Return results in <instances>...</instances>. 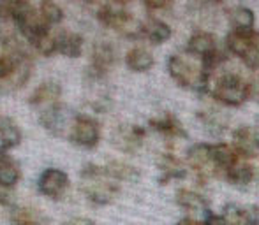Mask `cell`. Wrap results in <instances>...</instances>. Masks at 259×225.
<instances>
[{
  "instance_id": "cell-9",
  "label": "cell",
  "mask_w": 259,
  "mask_h": 225,
  "mask_svg": "<svg viewBox=\"0 0 259 225\" xmlns=\"http://www.w3.org/2000/svg\"><path fill=\"white\" fill-rule=\"evenodd\" d=\"M69 188V176L62 169H45L39 176V192L48 199H60Z\"/></svg>"
},
{
  "instance_id": "cell-12",
  "label": "cell",
  "mask_w": 259,
  "mask_h": 225,
  "mask_svg": "<svg viewBox=\"0 0 259 225\" xmlns=\"http://www.w3.org/2000/svg\"><path fill=\"white\" fill-rule=\"evenodd\" d=\"M233 146L243 158H250L259 151V136L250 127H240L233 132Z\"/></svg>"
},
{
  "instance_id": "cell-15",
  "label": "cell",
  "mask_w": 259,
  "mask_h": 225,
  "mask_svg": "<svg viewBox=\"0 0 259 225\" xmlns=\"http://www.w3.org/2000/svg\"><path fill=\"white\" fill-rule=\"evenodd\" d=\"M217 39H215L213 34L210 32H196L192 34V37L189 39L187 42V53L189 55L199 57L201 60L211 57L213 53H217Z\"/></svg>"
},
{
  "instance_id": "cell-25",
  "label": "cell",
  "mask_w": 259,
  "mask_h": 225,
  "mask_svg": "<svg viewBox=\"0 0 259 225\" xmlns=\"http://www.w3.org/2000/svg\"><path fill=\"white\" fill-rule=\"evenodd\" d=\"M125 64L131 71L145 72V71H148V69L154 67V57H152V53L147 51L145 48H133L127 51Z\"/></svg>"
},
{
  "instance_id": "cell-4",
  "label": "cell",
  "mask_w": 259,
  "mask_h": 225,
  "mask_svg": "<svg viewBox=\"0 0 259 225\" xmlns=\"http://www.w3.org/2000/svg\"><path fill=\"white\" fill-rule=\"evenodd\" d=\"M211 95L221 104L238 107L252 95V88H250V83L245 81L242 76L235 74V72H228V74H222L221 78H217L213 88H211Z\"/></svg>"
},
{
  "instance_id": "cell-33",
  "label": "cell",
  "mask_w": 259,
  "mask_h": 225,
  "mask_svg": "<svg viewBox=\"0 0 259 225\" xmlns=\"http://www.w3.org/2000/svg\"><path fill=\"white\" fill-rule=\"evenodd\" d=\"M171 0H143V4L148 9H164L169 6Z\"/></svg>"
},
{
  "instance_id": "cell-10",
  "label": "cell",
  "mask_w": 259,
  "mask_h": 225,
  "mask_svg": "<svg viewBox=\"0 0 259 225\" xmlns=\"http://www.w3.org/2000/svg\"><path fill=\"white\" fill-rule=\"evenodd\" d=\"M115 49L108 42H97L92 48L90 55V65H89V76L94 79H101L108 74L111 65L115 64Z\"/></svg>"
},
{
  "instance_id": "cell-18",
  "label": "cell",
  "mask_w": 259,
  "mask_h": 225,
  "mask_svg": "<svg viewBox=\"0 0 259 225\" xmlns=\"http://www.w3.org/2000/svg\"><path fill=\"white\" fill-rule=\"evenodd\" d=\"M159 169H160V178L159 181L162 185L169 183L171 180H182L187 176V169L182 164L180 158H177L173 153H164L159 158Z\"/></svg>"
},
{
  "instance_id": "cell-37",
  "label": "cell",
  "mask_w": 259,
  "mask_h": 225,
  "mask_svg": "<svg viewBox=\"0 0 259 225\" xmlns=\"http://www.w3.org/2000/svg\"><path fill=\"white\" fill-rule=\"evenodd\" d=\"M250 88H252V95H257V99H259V74H257L256 81L250 83Z\"/></svg>"
},
{
  "instance_id": "cell-21",
  "label": "cell",
  "mask_w": 259,
  "mask_h": 225,
  "mask_svg": "<svg viewBox=\"0 0 259 225\" xmlns=\"http://www.w3.org/2000/svg\"><path fill=\"white\" fill-rule=\"evenodd\" d=\"M140 34L141 37L148 39L154 44H160V42L167 41L171 37V28L164 21L157 20V18H148L145 23H141Z\"/></svg>"
},
{
  "instance_id": "cell-38",
  "label": "cell",
  "mask_w": 259,
  "mask_h": 225,
  "mask_svg": "<svg viewBox=\"0 0 259 225\" xmlns=\"http://www.w3.org/2000/svg\"><path fill=\"white\" fill-rule=\"evenodd\" d=\"M198 4H201V6H213V4H221L222 0H196Z\"/></svg>"
},
{
  "instance_id": "cell-13",
  "label": "cell",
  "mask_w": 259,
  "mask_h": 225,
  "mask_svg": "<svg viewBox=\"0 0 259 225\" xmlns=\"http://www.w3.org/2000/svg\"><path fill=\"white\" fill-rule=\"evenodd\" d=\"M222 216L229 225H259L257 206L228 204L222 211Z\"/></svg>"
},
{
  "instance_id": "cell-7",
  "label": "cell",
  "mask_w": 259,
  "mask_h": 225,
  "mask_svg": "<svg viewBox=\"0 0 259 225\" xmlns=\"http://www.w3.org/2000/svg\"><path fill=\"white\" fill-rule=\"evenodd\" d=\"M187 164L196 173L199 181H206L211 176H222L221 169L215 162L211 144H194L187 153Z\"/></svg>"
},
{
  "instance_id": "cell-30",
  "label": "cell",
  "mask_w": 259,
  "mask_h": 225,
  "mask_svg": "<svg viewBox=\"0 0 259 225\" xmlns=\"http://www.w3.org/2000/svg\"><path fill=\"white\" fill-rule=\"evenodd\" d=\"M42 18L48 21L50 25H57L64 20V11L58 6L55 0H41V6H39Z\"/></svg>"
},
{
  "instance_id": "cell-6",
  "label": "cell",
  "mask_w": 259,
  "mask_h": 225,
  "mask_svg": "<svg viewBox=\"0 0 259 225\" xmlns=\"http://www.w3.org/2000/svg\"><path fill=\"white\" fill-rule=\"evenodd\" d=\"M78 112H74L71 107H67L65 104H52L46 106L42 112L39 115V122L41 125L48 130L50 134L57 137H69V132L72 129V123Z\"/></svg>"
},
{
  "instance_id": "cell-19",
  "label": "cell",
  "mask_w": 259,
  "mask_h": 225,
  "mask_svg": "<svg viewBox=\"0 0 259 225\" xmlns=\"http://www.w3.org/2000/svg\"><path fill=\"white\" fill-rule=\"evenodd\" d=\"M21 141V130L18 123L9 116H0V155L18 146Z\"/></svg>"
},
{
  "instance_id": "cell-23",
  "label": "cell",
  "mask_w": 259,
  "mask_h": 225,
  "mask_svg": "<svg viewBox=\"0 0 259 225\" xmlns=\"http://www.w3.org/2000/svg\"><path fill=\"white\" fill-rule=\"evenodd\" d=\"M21 171L9 155H0V188H11L20 181Z\"/></svg>"
},
{
  "instance_id": "cell-8",
  "label": "cell",
  "mask_w": 259,
  "mask_h": 225,
  "mask_svg": "<svg viewBox=\"0 0 259 225\" xmlns=\"http://www.w3.org/2000/svg\"><path fill=\"white\" fill-rule=\"evenodd\" d=\"M67 139L71 141V143H74L76 146L87 148V150L96 148L97 143H99V139H101L99 123H97L96 118H92V116L79 115L78 112Z\"/></svg>"
},
{
  "instance_id": "cell-20",
  "label": "cell",
  "mask_w": 259,
  "mask_h": 225,
  "mask_svg": "<svg viewBox=\"0 0 259 225\" xmlns=\"http://www.w3.org/2000/svg\"><path fill=\"white\" fill-rule=\"evenodd\" d=\"M60 95H62V86L57 81H45L30 93L28 102L32 106H45V104L52 106V104L58 102Z\"/></svg>"
},
{
  "instance_id": "cell-34",
  "label": "cell",
  "mask_w": 259,
  "mask_h": 225,
  "mask_svg": "<svg viewBox=\"0 0 259 225\" xmlns=\"http://www.w3.org/2000/svg\"><path fill=\"white\" fill-rule=\"evenodd\" d=\"M64 225H96V222L92 218H87V216H76V218H71Z\"/></svg>"
},
{
  "instance_id": "cell-14",
  "label": "cell",
  "mask_w": 259,
  "mask_h": 225,
  "mask_svg": "<svg viewBox=\"0 0 259 225\" xmlns=\"http://www.w3.org/2000/svg\"><path fill=\"white\" fill-rule=\"evenodd\" d=\"M177 204L180 206L182 209L189 213H198V215L208 216L210 215V204L201 194L191 190V188H180L177 192V197H175Z\"/></svg>"
},
{
  "instance_id": "cell-24",
  "label": "cell",
  "mask_w": 259,
  "mask_h": 225,
  "mask_svg": "<svg viewBox=\"0 0 259 225\" xmlns=\"http://www.w3.org/2000/svg\"><path fill=\"white\" fill-rule=\"evenodd\" d=\"M11 225H50V220L34 208H14Z\"/></svg>"
},
{
  "instance_id": "cell-11",
  "label": "cell",
  "mask_w": 259,
  "mask_h": 225,
  "mask_svg": "<svg viewBox=\"0 0 259 225\" xmlns=\"http://www.w3.org/2000/svg\"><path fill=\"white\" fill-rule=\"evenodd\" d=\"M145 129L138 125H120L118 129L113 132V144L123 153H134L140 150L141 144L145 141Z\"/></svg>"
},
{
  "instance_id": "cell-27",
  "label": "cell",
  "mask_w": 259,
  "mask_h": 225,
  "mask_svg": "<svg viewBox=\"0 0 259 225\" xmlns=\"http://www.w3.org/2000/svg\"><path fill=\"white\" fill-rule=\"evenodd\" d=\"M104 167L116 181H131V183H133V181L140 180V171L122 160H111V162H108Z\"/></svg>"
},
{
  "instance_id": "cell-16",
  "label": "cell",
  "mask_w": 259,
  "mask_h": 225,
  "mask_svg": "<svg viewBox=\"0 0 259 225\" xmlns=\"http://www.w3.org/2000/svg\"><path fill=\"white\" fill-rule=\"evenodd\" d=\"M55 49L60 55L69 58H78L83 49V37L76 32L71 30H60L55 34Z\"/></svg>"
},
{
  "instance_id": "cell-26",
  "label": "cell",
  "mask_w": 259,
  "mask_h": 225,
  "mask_svg": "<svg viewBox=\"0 0 259 225\" xmlns=\"http://www.w3.org/2000/svg\"><path fill=\"white\" fill-rule=\"evenodd\" d=\"M226 180L231 181L233 185H249L254 180V167L247 162V158H240L231 169L226 173Z\"/></svg>"
},
{
  "instance_id": "cell-35",
  "label": "cell",
  "mask_w": 259,
  "mask_h": 225,
  "mask_svg": "<svg viewBox=\"0 0 259 225\" xmlns=\"http://www.w3.org/2000/svg\"><path fill=\"white\" fill-rule=\"evenodd\" d=\"M177 225H205V223L198 222V220H194V218H191V216H189V218H182Z\"/></svg>"
},
{
  "instance_id": "cell-3",
  "label": "cell",
  "mask_w": 259,
  "mask_h": 225,
  "mask_svg": "<svg viewBox=\"0 0 259 225\" xmlns=\"http://www.w3.org/2000/svg\"><path fill=\"white\" fill-rule=\"evenodd\" d=\"M97 20L127 37H141V23L134 21L133 14L127 11L125 0H108L97 11Z\"/></svg>"
},
{
  "instance_id": "cell-5",
  "label": "cell",
  "mask_w": 259,
  "mask_h": 225,
  "mask_svg": "<svg viewBox=\"0 0 259 225\" xmlns=\"http://www.w3.org/2000/svg\"><path fill=\"white\" fill-rule=\"evenodd\" d=\"M226 46L229 53L240 57L247 67L259 69V34L256 32H231L226 37Z\"/></svg>"
},
{
  "instance_id": "cell-22",
  "label": "cell",
  "mask_w": 259,
  "mask_h": 225,
  "mask_svg": "<svg viewBox=\"0 0 259 225\" xmlns=\"http://www.w3.org/2000/svg\"><path fill=\"white\" fill-rule=\"evenodd\" d=\"M229 23L233 27V32H252L254 30V13L249 7L243 6H236L233 9H229L228 13Z\"/></svg>"
},
{
  "instance_id": "cell-2",
  "label": "cell",
  "mask_w": 259,
  "mask_h": 225,
  "mask_svg": "<svg viewBox=\"0 0 259 225\" xmlns=\"http://www.w3.org/2000/svg\"><path fill=\"white\" fill-rule=\"evenodd\" d=\"M167 71L171 78L180 86L194 92H206L210 85V72L203 67V64H196L191 58L182 55H173L167 60Z\"/></svg>"
},
{
  "instance_id": "cell-17",
  "label": "cell",
  "mask_w": 259,
  "mask_h": 225,
  "mask_svg": "<svg viewBox=\"0 0 259 225\" xmlns=\"http://www.w3.org/2000/svg\"><path fill=\"white\" fill-rule=\"evenodd\" d=\"M148 125L166 137H173V139H178V137L185 139V137H187V130L182 127L178 118L171 115V112H164L159 118H152L150 122H148Z\"/></svg>"
},
{
  "instance_id": "cell-31",
  "label": "cell",
  "mask_w": 259,
  "mask_h": 225,
  "mask_svg": "<svg viewBox=\"0 0 259 225\" xmlns=\"http://www.w3.org/2000/svg\"><path fill=\"white\" fill-rule=\"evenodd\" d=\"M199 118L205 122L206 129L211 134H221L226 129V122L224 120H219V116L213 115V112H199Z\"/></svg>"
},
{
  "instance_id": "cell-29",
  "label": "cell",
  "mask_w": 259,
  "mask_h": 225,
  "mask_svg": "<svg viewBox=\"0 0 259 225\" xmlns=\"http://www.w3.org/2000/svg\"><path fill=\"white\" fill-rule=\"evenodd\" d=\"M20 42H18L16 35L11 30H7L6 27H0V57L6 55H16V53H21Z\"/></svg>"
},
{
  "instance_id": "cell-1",
  "label": "cell",
  "mask_w": 259,
  "mask_h": 225,
  "mask_svg": "<svg viewBox=\"0 0 259 225\" xmlns=\"http://www.w3.org/2000/svg\"><path fill=\"white\" fill-rule=\"evenodd\" d=\"M81 178V192L92 204L106 206L116 199L120 194V185L111 174L106 171V167L96 164H87L79 173Z\"/></svg>"
},
{
  "instance_id": "cell-32",
  "label": "cell",
  "mask_w": 259,
  "mask_h": 225,
  "mask_svg": "<svg viewBox=\"0 0 259 225\" xmlns=\"http://www.w3.org/2000/svg\"><path fill=\"white\" fill-rule=\"evenodd\" d=\"M205 225H229V223L226 222L222 215H213V213H210L208 216H205Z\"/></svg>"
},
{
  "instance_id": "cell-28",
  "label": "cell",
  "mask_w": 259,
  "mask_h": 225,
  "mask_svg": "<svg viewBox=\"0 0 259 225\" xmlns=\"http://www.w3.org/2000/svg\"><path fill=\"white\" fill-rule=\"evenodd\" d=\"M30 2L27 0H0V20H16Z\"/></svg>"
},
{
  "instance_id": "cell-36",
  "label": "cell",
  "mask_w": 259,
  "mask_h": 225,
  "mask_svg": "<svg viewBox=\"0 0 259 225\" xmlns=\"http://www.w3.org/2000/svg\"><path fill=\"white\" fill-rule=\"evenodd\" d=\"M9 204H11V197L6 192L0 190V206H9Z\"/></svg>"
}]
</instances>
